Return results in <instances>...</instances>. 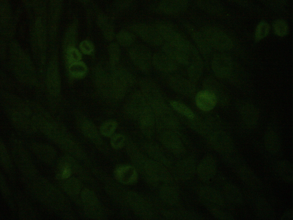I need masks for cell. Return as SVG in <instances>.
Listing matches in <instances>:
<instances>
[{"label":"cell","mask_w":293,"mask_h":220,"mask_svg":"<svg viewBox=\"0 0 293 220\" xmlns=\"http://www.w3.org/2000/svg\"><path fill=\"white\" fill-rule=\"evenodd\" d=\"M131 30L145 42L154 46H159L163 43V39L155 28L141 23L133 24Z\"/></svg>","instance_id":"cell-4"},{"label":"cell","mask_w":293,"mask_h":220,"mask_svg":"<svg viewBox=\"0 0 293 220\" xmlns=\"http://www.w3.org/2000/svg\"><path fill=\"white\" fill-rule=\"evenodd\" d=\"M167 82L172 89L179 93L187 95L193 91L194 87L191 82L178 76L169 77Z\"/></svg>","instance_id":"cell-7"},{"label":"cell","mask_w":293,"mask_h":220,"mask_svg":"<svg viewBox=\"0 0 293 220\" xmlns=\"http://www.w3.org/2000/svg\"><path fill=\"white\" fill-rule=\"evenodd\" d=\"M104 23H102V26L104 31V34L108 39L111 40L114 37V32L112 28L107 21H105Z\"/></svg>","instance_id":"cell-24"},{"label":"cell","mask_w":293,"mask_h":220,"mask_svg":"<svg viewBox=\"0 0 293 220\" xmlns=\"http://www.w3.org/2000/svg\"><path fill=\"white\" fill-rule=\"evenodd\" d=\"M115 175L118 181L125 184H132L137 179V174L135 170L130 166L118 167L115 172Z\"/></svg>","instance_id":"cell-10"},{"label":"cell","mask_w":293,"mask_h":220,"mask_svg":"<svg viewBox=\"0 0 293 220\" xmlns=\"http://www.w3.org/2000/svg\"><path fill=\"white\" fill-rule=\"evenodd\" d=\"M128 54L132 62L138 69L143 73H149L152 57L148 48L142 44L134 45L130 48Z\"/></svg>","instance_id":"cell-1"},{"label":"cell","mask_w":293,"mask_h":220,"mask_svg":"<svg viewBox=\"0 0 293 220\" xmlns=\"http://www.w3.org/2000/svg\"><path fill=\"white\" fill-rule=\"evenodd\" d=\"M192 35L193 39L200 50L205 54L209 53L210 46L203 34L196 32H193Z\"/></svg>","instance_id":"cell-14"},{"label":"cell","mask_w":293,"mask_h":220,"mask_svg":"<svg viewBox=\"0 0 293 220\" xmlns=\"http://www.w3.org/2000/svg\"><path fill=\"white\" fill-rule=\"evenodd\" d=\"M264 140L265 147L269 151L276 152L280 149V140L278 134L274 130L268 129L265 133Z\"/></svg>","instance_id":"cell-12"},{"label":"cell","mask_w":293,"mask_h":220,"mask_svg":"<svg viewBox=\"0 0 293 220\" xmlns=\"http://www.w3.org/2000/svg\"><path fill=\"white\" fill-rule=\"evenodd\" d=\"M140 91L148 103L155 106L164 104V97L161 90L153 80L146 77L142 78L139 82Z\"/></svg>","instance_id":"cell-3"},{"label":"cell","mask_w":293,"mask_h":220,"mask_svg":"<svg viewBox=\"0 0 293 220\" xmlns=\"http://www.w3.org/2000/svg\"><path fill=\"white\" fill-rule=\"evenodd\" d=\"M217 99L212 91L205 89L197 93L195 98V102L197 107L204 111H209L213 109L216 105Z\"/></svg>","instance_id":"cell-5"},{"label":"cell","mask_w":293,"mask_h":220,"mask_svg":"<svg viewBox=\"0 0 293 220\" xmlns=\"http://www.w3.org/2000/svg\"><path fill=\"white\" fill-rule=\"evenodd\" d=\"M117 123L113 120H109L102 124L100 131L102 135L106 137L111 136L114 132L117 126Z\"/></svg>","instance_id":"cell-18"},{"label":"cell","mask_w":293,"mask_h":220,"mask_svg":"<svg viewBox=\"0 0 293 220\" xmlns=\"http://www.w3.org/2000/svg\"><path fill=\"white\" fill-rule=\"evenodd\" d=\"M199 4L201 8L205 11L217 13L219 11L221 7L220 5L217 2L210 1H199Z\"/></svg>","instance_id":"cell-19"},{"label":"cell","mask_w":293,"mask_h":220,"mask_svg":"<svg viewBox=\"0 0 293 220\" xmlns=\"http://www.w3.org/2000/svg\"><path fill=\"white\" fill-rule=\"evenodd\" d=\"M152 64L158 70L165 73L175 71L177 63L164 53H157L152 58Z\"/></svg>","instance_id":"cell-6"},{"label":"cell","mask_w":293,"mask_h":220,"mask_svg":"<svg viewBox=\"0 0 293 220\" xmlns=\"http://www.w3.org/2000/svg\"><path fill=\"white\" fill-rule=\"evenodd\" d=\"M273 28L275 33L277 36L283 37L286 35L288 31L287 23L282 19H278L274 22Z\"/></svg>","instance_id":"cell-16"},{"label":"cell","mask_w":293,"mask_h":220,"mask_svg":"<svg viewBox=\"0 0 293 220\" xmlns=\"http://www.w3.org/2000/svg\"><path fill=\"white\" fill-rule=\"evenodd\" d=\"M70 69L73 75L80 76L83 75L85 73L86 67L83 63L79 61L71 64Z\"/></svg>","instance_id":"cell-20"},{"label":"cell","mask_w":293,"mask_h":220,"mask_svg":"<svg viewBox=\"0 0 293 220\" xmlns=\"http://www.w3.org/2000/svg\"><path fill=\"white\" fill-rule=\"evenodd\" d=\"M125 141V138L122 135L117 134L114 135L111 139V144L115 149H118L123 146Z\"/></svg>","instance_id":"cell-22"},{"label":"cell","mask_w":293,"mask_h":220,"mask_svg":"<svg viewBox=\"0 0 293 220\" xmlns=\"http://www.w3.org/2000/svg\"><path fill=\"white\" fill-rule=\"evenodd\" d=\"M109 50L111 56L115 61H117L119 57L120 50L118 45L115 43L111 44L109 46Z\"/></svg>","instance_id":"cell-25"},{"label":"cell","mask_w":293,"mask_h":220,"mask_svg":"<svg viewBox=\"0 0 293 220\" xmlns=\"http://www.w3.org/2000/svg\"><path fill=\"white\" fill-rule=\"evenodd\" d=\"M116 39L118 43L125 47L132 45L134 42L135 38L132 33L126 30L120 32L116 36Z\"/></svg>","instance_id":"cell-13"},{"label":"cell","mask_w":293,"mask_h":220,"mask_svg":"<svg viewBox=\"0 0 293 220\" xmlns=\"http://www.w3.org/2000/svg\"><path fill=\"white\" fill-rule=\"evenodd\" d=\"M71 172V170L70 168L66 166L64 168L63 170L62 177L64 179L67 178L70 176Z\"/></svg>","instance_id":"cell-26"},{"label":"cell","mask_w":293,"mask_h":220,"mask_svg":"<svg viewBox=\"0 0 293 220\" xmlns=\"http://www.w3.org/2000/svg\"><path fill=\"white\" fill-rule=\"evenodd\" d=\"M230 61L227 57L222 54H218L213 58L212 67L215 74L219 77L226 76L229 70Z\"/></svg>","instance_id":"cell-9"},{"label":"cell","mask_w":293,"mask_h":220,"mask_svg":"<svg viewBox=\"0 0 293 220\" xmlns=\"http://www.w3.org/2000/svg\"><path fill=\"white\" fill-rule=\"evenodd\" d=\"M202 34L209 46L217 49L227 50L232 46L230 38L219 28L214 27H207L204 29Z\"/></svg>","instance_id":"cell-2"},{"label":"cell","mask_w":293,"mask_h":220,"mask_svg":"<svg viewBox=\"0 0 293 220\" xmlns=\"http://www.w3.org/2000/svg\"><path fill=\"white\" fill-rule=\"evenodd\" d=\"M172 107L176 111L190 119L194 117L193 112L187 106L177 101L173 100L170 102Z\"/></svg>","instance_id":"cell-15"},{"label":"cell","mask_w":293,"mask_h":220,"mask_svg":"<svg viewBox=\"0 0 293 220\" xmlns=\"http://www.w3.org/2000/svg\"><path fill=\"white\" fill-rule=\"evenodd\" d=\"M188 6L186 1L164 0L161 1L159 4L160 10L167 15H174L184 11Z\"/></svg>","instance_id":"cell-8"},{"label":"cell","mask_w":293,"mask_h":220,"mask_svg":"<svg viewBox=\"0 0 293 220\" xmlns=\"http://www.w3.org/2000/svg\"><path fill=\"white\" fill-rule=\"evenodd\" d=\"M68 57L71 64L80 61L81 58L80 52L74 47L68 49Z\"/></svg>","instance_id":"cell-21"},{"label":"cell","mask_w":293,"mask_h":220,"mask_svg":"<svg viewBox=\"0 0 293 220\" xmlns=\"http://www.w3.org/2000/svg\"><path fill=\"white\" fill-rule=\"evenodd\" d=\"M79 47L81 51L86 54H90L94 50V47L90 41L84 40L80 44Z\"/></svg>","instance_id":"cell-23"},{"label":"cell","mask_w":293,"mask_h":220,"mask_svg":"<svg viewBox=\"0 0 293 220\" xmlns=\"http://www.w3.org/2000/svg\"><path fill=\"white\" fill-rule=\"evenodd\" d=\"M240 112L242 119L247 126L252 127L257 124L259 114L254 106L250 104H244L241 106Z\"/></svg>","instance_id":"cell-11"},{"label":"cell","mask_w":293,"mask_h":220,"mask_svg":"<svg viewBox=\"0 0 293 220\" xmlns=\"http://www.w3.org/2000/svg\"><path fill=\"white\" fill-rule=\"evenodd\" d=\"M270 26L265 21L260 22L257 26L255 33V38L257 41L263 39L268 34L270 31Z\"/></svg>","instance_id":"cell-17"}]
</instances>
